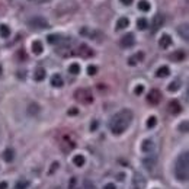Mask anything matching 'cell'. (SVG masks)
I'll return each mask as SVG.
<instances>
[{"label":"cell","mask_w":189,"mask_h":189,"mask_svg":"<svg viewBox=\"0 0 189 189\" xmlns=\"http://www.w3.org/2000/svg\"><path fill=\"white\" fill-rule=\"evenodd\" d=\"M137 28H138V29H141V31L147 29V28H148V22H147V19H144V18L138 19V21H137Z\"/></svg>","instance_id":"obj_22"},{"label":"cell","mask_w":189,"mask_h":189,"mask_svg":"<svg viewBox=\"0 0 189 189\" xmlns=\"http://www.w3.org/2000/svg\"><path fill=\"white\" fill-rule=\"evenodd\" d=\"M28 112H29V113H32V115H36V113L39 112V106H38L36 103H32V105H29Z\"/></svg>","instance_id":"obj_30"},{"label":"cell","mask_w":189,"mask_h":189,"mask_svg":"<svg viewBox=\"0 0 189 189\" xmlns=\"http://www.w3.org/2000/svg\"><path fill=\"white\" fill-rule=\"evenodd\" d=\"M189 175V154L188 151L180 153L175 163V176L180 182H186Z\"/></svg>","instance_id":"obj_2"},{"label":"cell","mask_w":189,"mask_h":189,"mask_svg":"<svg viewBox=\"0 0 189 189\" xmlns=\"http://www.w3.org/2000/svg\"><path fill=\"white\" fill-rule=\"evenodd\" d=\"M169 74H170V70H169V67H167V66L160 67V68L157 70V73H156L157 77H167Z\"/></svg>","instance_id":"obj_20"},{"label":"cell","mask_w":189,"mask_h":189,"mask_svg":"<svg viewBox=\"0 0 189 189\" xmlns=\"http://www.w3.org/2000/svg\"><path fill=\"white\" fill-rule=\"evenodd\" d=\"M57 169H58V162H54V163H53V166H51V169H50V175H53Z\"/></svg>","instance_id":"obj_35"},{"label":"cell","mask_w":189,"mask_h":189,"mask_svg":"<svg viewBox=\"0 0 189 189\" xmlns=\"http://www.w3.org/2000/svg\"><path fill=\"white\" fill-rule=\"evenodd\" d=\"M156 124H157L156 116H150V118H148V121H147V128H154V127H156Z\"/></svg>","instance_id":"obj_32"},{"label":"cell","mask_w":189,"mask_h":189,"mask_svg":"<svg viewBox=\"0 0 189 189\" xmlns=\"http://www.w3.org/2000/svg\"><path fill=\"white\" fill-rule=\"evenodd\" d=\"M170 45H172V38H170L167 33L162 35V36H160V41H159V47L163 48V50H166V48H169Z\"/></svg>","instance_id":"obj_11"},{"label":"cell","mask_w":189,"mask_h":189,"mask_svg":"<svg viewBox=\"0 0 189 189\" xmlns=\"http://www.w3.org/2000/svg\"><path fill=\"white\" fill-rule=\"evenodd\" d=\"M119 44H121V47H124V48L133 47V45L135 44V36H134V33H125L122 38H121Z\"/></svg>","instance_id":"obj_8"},{"label":"cell","mask_w":189,"mask_h":189,"mask_svg":"<svg viewBox=\"0 0 189 189\" xmlns=\"http://www.w3.org/2000/svg\"><path fill=\"white\" fill-rule=\"evenodd\" d=\"M143 58H144V54H143V53H137V54H134V56L130 57L128 64H130V66H135V64H137V63H140Z\"/></svg>","instance_id":"obj_14"},{"label":"cell","mask_w":189,"mask_h":189,"mask_svg":"<svg viewBox=\"0 0 189 189\" xmlns=\"http://www.w3.org/2000/svg\"><path fill=\"white\" fill-rule=\"evenodd\" d=\"M96 127H98V122H96V121H93L92 125H90V131H95V130H96Z\"/></svg>","instance_id":"obj_38"},{"label":"cell","mask_w":189,"mask_h":189,"mask_svg":"<svg viewBox=\"0 0 189 189\" xmlns=\"http://www.w3.org/2000/svg\"><path fill=\"white\" fill-rule=\"evenodd\" d=\"M29 186V182H26V180H19L16 185H15V189H26Z\"/></svg>","instance_id":"obj_28"},{"label":"cell","mask_w":189,"mask_h":189,"mask_svg":"<svg viewBox=\"0 0 189 189\" xmlns=\"http://www.w3.org/2000/svg\"><path fill=\"white\" fill-rule=\"evenodd\" d=\"M0 35H1L3 38H9V35H10V29H9L6 25H0Z\"/></svg>","instance_id":"obj_23"},{"label":"cell","mask_w":189,"mask_h":189,"mask_svg":"<svg viewBox=\"0 0 189 189\" xmlns=\"http://www.w3.org/2000/svg\"><path fill=\"white\" fill-rule=\"evenodd\" d=\"M0 73H1V67H0Z\"/></svg>","instance_id":"obj_44"},{"label":"cell","mask_w":189,"mask_h":189,"mask_svg":"<svg viewBox=\"0 0 189 189\" xmlns=\"http://www.w3.org/2000/svg\"><path fill=\"white\" fill-rule=\"evenodd\" d=\"M73 162H74V165H76V166H83L86 160H84V156H82V154H77V156L73 159Z\"/></svg>","instance_id":"obj_24"},{"label":"cell","mask_w":189,"mask_h":189,"mask_svg":"<svg viewBox=\"0 0 189 189\" xmlns=\"http://www.w3.org/2000/svg\"><path fill=\"white\" fill-rule=\"evenodd\" d=\"M74 183H76V178L71 179V182H70V189H74Z\"/></svg>","instance_id":"obj_41"},{"label":"cell","mask_w":189,"mask_h":189,"mask_svg":"<svg viewBox=\"0 0 189 189\" xmlns=\"http://www.w3.org/2000/svg\"><path fill=\"white\" fill-rule=\"evenodd\" d=\"M179 87H180V82H179V80H175L172 84H169V87H167V89L170 90V92H175V90H178Z\"/></svg>","instance_id":"obj_31"},{"label":"cell","mask_w":189,"mask_h":189,"mask_svg":"<svg viewBox=\"0 0 189 189\" xmlns=\"http://www.w3.org/2000/svg\"><path fill=\"white\" fill-rule=\"evenodd\" d=\"M45 76H47V73H45V70L42 67H38V68L33 71V79H35L36 82H42L45 79Z\"/></svg>","instance_id":"obj_13"},{"label":"cell","mask_w":189,"mask_h":189,"mask_svg":"<svg viewBox=\"0 0 189 189\" xmlns=\"http://www.w3.org/2000/svg\"><path fill=\"white\" fill-rule=\"evenodd\" d=\"M51 84L54 86V87H61L63 84H64V82H63V79L60 74H54L53 77H51Z\"/></svg>","instance_id":"obj_16"},{"label":"cell","mask_w":189,"mask_h":189,"mask_svg":"<svg viewBox=\"0 0 189 189\" xmlns=\"http://www.w3.org/2000/svg\"><path fill=\"white\" fill-rule=\"evenodd\" d=\"M68 71H70L71 74H79V73H80V66H79L77 63H73V64L70 66V68H68Z\"/></svg>","instance_id":"obj_26"},{"label":"cell","mask_w":189,"mask_h":189,"mask_svg":"<svg viewBox=\"0 0 189 189\" xmlns=\"http://www.w3.org/2000/svg\"><path fill=\"white\" fill-rule=\"evenodd\" d=\"M60 145H61L63 151L68 153L70 150H73V148L76 147V141H74V138H71V137H70L68 134H66V135H63V137H61Z\"/></svg>","instance_id":"obj_4"},{"label":"cell","mask_w":189,"mask_h":189,"mask_svg":"<svg viewBox=\"0 0 189 189\" xmlns=\"http://www.w3.org/2000/svg\"><path fill=\"white\" fill-rule=\"evenodd\" d=\"M80 33H82V35H87L89 38H95V35L98 32H95V31H92V29H87V28H82Z\"/></svg>","instance_id":"obj_25"},{"label":"cell","mask_w":189,"mask_h":189,"mask_svg":"<svg viewBox=\"0 0 189 189\" xmlns=\"http://www.w3.org/2000/svg\"><path fill=\"white\" fill-rule=\"evenodd\" d=\"M3 159H4L6 162H12V160H13V150L7 148V150L4 151V154H3Z\"/></svg>","instance_id":"obj_27"},{"label":"cell","mask_w":189,"mask_h":189,"mask_svg":"<svg viewBox=\"0 0 189 189\" xmlns=\"http://www.w3.org/2000/svg\"><path fill=\"white\" fill-rule=\"evenodd\" d=\"M169 112L172 115H178V113L182 112V106H180V103H179L178 100H172L169 103Z\"/></svg>","instance_id":"obj_9"},{"label":"cell","mask_w":189,"mask_h":189,"mask_svg":"<svg viewBox=\"0 0 189 189\" xmlns=\"http://www.w3.org/2000/svg\"><path fill=\"white\" fill-rule=\"evenodd\" d=\"M134 92H135V95H141V93L144 92V86H143V84H138V86L135 87Z\"/></svg>","instance_id":"obj_34"},{"label":"cell","mask_w":189,"mask_h":189,"mask_svg":"<svg viewBox=\"0 0 189 189\" xmlns=\"http://www.w3.org/2000/svg\"><path fill=\"white\" fill-rule=\"evenodd\" d=\"M103 189H116L115 188V185L113 183H108V185H105V188Z\"/></svg>","instance_id":"obj_39"},{"label":"cell","mask_w":189,"mask_h":189,"mask_svg":"<svg viewBox=\"0 0 189 189\" xmlns=\"http://www.w3.org/2000/svg\"><path fill=\"white\" fill-rule=\"evenodd\" d=\"M160 100H162V92L157 89H153L148 92V95H147V102L150 103V105H157V103H160Z\"/></svg>","instance_id":"obj_6"},{"label":"cell","mask_w":189,"mask_h":189,"mask_svg":"<svg viewBox=\"0 0 189 189\" xmlns=\"http://www.w3.org/2000/svg\"><path fill=\"white\" fill-rule=\"evenodd\" d=\"M185 57H186V54H185L183 51H175V53L170 56V60H173V61H183Z\"/></svg>","instance_id":"obj_19"},{"label":"cell","mask_w":189,"mask_h":189,"mask_svg":"<svg viewBox=\"0 0 189 189\" xmlns=\"http://www.w3.org/2000/svg\"><path fill=\"white\" fill-rule=\"evenodd\" d=\"M138 9L141 12H148L150 10V3L147 1V0H141V1H138Z\"/></svg>","instance_id":"obj_21"},{"label":"cell","mask_w":189,"mask_h":189,"mask_svg":"<svg viewBox=\"0 0 189 189\" xmlns=\"http://www.w3.org/2000/svg\"><path fill=\"white\" fill-rule=\"evenodd\" d=\"M74 51H76V56L83 57V58H90V57L95 56L93 50H92V48H89L86 44H80L77 48L74 50Z\"/></svg>","instance_id":"obj_5"},{"label":"cell","mask_w":189,"mask_h":189,"mask_svg":"<svg viewBox=\"0 0 189 189\" xmlns=\"http://www.w3.org/2000/svg\"><path fill=\"white\" fill-rule=\"evenodd\" d=\"M179 32H180V35L188 41V25H183V26H180L179 28Z\"/></svg>","instance_id":"obj_29"},{"label":"cell","mask_w":189,"mask_h":189,"mask_svg":"<svg viewBox=\"0 0 189 189\" xmlns=\"http://www.w3.org/2000/svg\"><path fill=\"white\" fill-rule=\"evenodd\" d=\"M29 25L33 29H47L50 26L44 18H32V19H29Z\"/></svg>","instance_id":"obj_7"},{"label":"cell","mask_w":189,"mask_h":189,"mask_svg":"<svg viewBox=\"0 0 189 189\" xmlns=\"http://www.w3.org/2000/svg\"><path fill=\"white\" fill-rule=\"evenodd\" d=\"M42 51H44V47L41 44V41H33L32 42V53L33 54L39 56V54H42Z\"/></svg>","instance_id":"obj_15"},{"label":"cell","mask_w":189,"mask_h":189,"mask_svg":"<svg viewBox=\"0 0 189 189\" xmlns=\"http://www.w3.org/2000/svg\"><path fill=\"white\" fill-rule=\"evenodd\" d=\"M121 1H122V3H124V4H125V6H130V4L133 3L134 0H121Z\"/></svg>","instance_id":"obj_40"},{"label":"cell","mask_w":189,"mask_h":189,"mask_svg":"<svg viewBox=\"0 0 189 189\" xmlns=\"http://www.w3.org/2000/svg\"><path fill=\"white\" fill-rule=\"evenodd\" d=\"M38 1H39V3H42V1H48V0H38Z\"/></svg>","instance_id":"obj_43"},{"label":"cell","mask_w":189,"mask_h":189,"mask_svg":"<svg viewBox=\"0 0 189 189\" xmlns=\"http://www.w3.org/2000/svg\"><path fill=\"white\" fill-rule=\"evenodd\" d=\"M96 71H98V68H96L95 66H89V67H87V74H89V76L96 74Z\"/></svg>","instance_id":"obj_33"},{"label":"cell","mask_w":189,"mask_h":189,"mask_svg":"<svg viewBox=\"0 0 189 189\" xmlns=\"http://www.w3.org/2000/svg\"><path fill=\"white\" fill-rule=\"evenodd\" d=\"M76 113H79V109H77V108H71V109L68 111V115H76Z\"/></svg>","instance_id":"obj_37"},{"label":"cell","mask_w":189,"mask_h":189,"mask_svg":"<svg viewBox=\"0 0 189 189\" xmlns=\"http://www.w3.org/2000/svg\"><path fill=\"white\" fill-rule=\"evenodd\" d=\"M133 112L130 109H121L119 112H116L109 121V130L113 135H121L125 133V130H128V127L133 122Z\"/></svg>","instance_id":"obj_1"},{"label":"cell","mask_w":189,"mask_h":189,"mask_svg":"<svg viewBox=\"0 0 189 189\" xmlns=\"http://www.w3.org/2000/svg\"><path fill=\"white\" fill-rule=\"evenodd\" d=\"M162 25H163V16L162 15H156L154 19H153V31H157Z\"/></svg>","instance_id":"obj_18"},{"label":"cell","mask_w":189,"mask_h":189,"mask_svg":"<svg viewBox=\"0 0 189 189\" xmlns=\"http://www.w3.org/2000/svg\"><path fill=\"white\" fill-rule=\"evenodd\" d=\"M128 25H130V19L128 18H125V16L124 18H119L118 22H116V29H119V31L121 29H125Z\"/></svg>","instance_id":"obj_17"},{"label":"cell","mask_w":189,"mask_h":189,"mask_svg":"<svg viewBox=\"0 0 189 189\" xmlns=\"http://www.w3.org/2000/svg\"><path fill=\"white\" fill-rule=\"evenodd\" d=\"M141 150H143V153H147V154L153 153V150H154V143H153V140H144L143 144H141Z\"/></svg>","instance_id":"obj_10"},{"label":"cell","mask_w":189,"mask_h":189,"mask_svg":"<svg viewBox=\"0 0 189 189\" xmlns=\"http://www.w3.org/2000/svg\"><path fill=\"white\" fill-rule=\"evenodd\" d=\"M180 131H183V133H188V121H185V122L180 125Z\"/></svg>","instance_id":"obj_36"},{"label":"cell","mask_w":189,"mask_h":189,"mask_svg":"<svg viewBox=\"0 0 189 189\" xmlns=\"http://www.w3.org/2000/svg\"><path fill=\"white\" fill-rule=\"evenodd\" d=\"M74 99L77 100L79 103L89 105L93 102V96H92V92L89 89H79L74 92Z\"/></svg>","instance_id":"obj_3"},{"label":"cell","mask_w":189,"mask_h":189,"mask_svg":"<svg viewBox=\"0 0 189 189\" xmlns=\"http://www.w3.org/2000/svg\"><path fill=\"white\" fill-rule=\"evenodd\" d=\"M133 185H134V189H143L145 185V180L141 175H135L133 179Z\"/></svg>","instance_id":"obj_12"},{"label":"cell","mask_w":189,"mask_h":189,"mask_svg":"<svg viewBox=\"0 0 189 189\" xmlns=\"http://www.w3.org/2000/svg\"><path fill=\"white\" fill-rule=\"evenodd\" d=\"M0 189H7V183L6 182H1L0 183Z\"/></svg>","instance_id":"obj_42"}]
</instances>
